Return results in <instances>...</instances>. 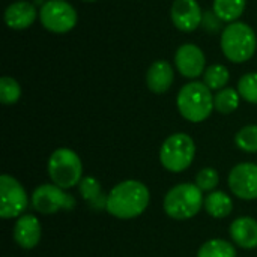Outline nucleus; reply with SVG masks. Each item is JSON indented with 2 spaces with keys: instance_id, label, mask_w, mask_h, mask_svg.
Instances as JSON below:
<instances>
[{
  "instance_id": "27",
  "label": "nucleus",
  "mask_w": 257,
  "mask_h": 257,
  "mask_svg": "<svg viewBox=\"0 0 257 257\" xmlns=\"http://www.w3.org/2000/svg\"><path fill=\"white\" fill-rule=\"evenodd\" d=\"M84 2H95V0H84Z\"/></svg>"
},
{
  "instance_id": "10",
  "label": "nucleus",
  "mask_w": 257,
  "mask_h": 257,
  "mask_svg": "<svg viewBox=\"0 0 257 257\" xmlns=\"http://www.w3.org/2000/svg\"><path fill=\"white\" fill-rule=\"evenodd\" d=\"M232 193L244 200L257 199V164L242 163L232 169L229 175Z\"/></svg>"
},
{
  "instance_id": "11",
  "label": "nucleus",
  "mask_w": 257,
  "mask_h": 257,
  "mask_svg": "<svg viewBox=\"0 0 257 257\" xmlns=\"http://www.w3.org/2000/svg\"><path fill=\"white\" fill-rule=\"evenodd\" d=\"M175 63L178 71L187 78H197L205 69V53L194 44H184L175 54Z\"/></svg>"
},
{
  "instance_id": "2",
  "label": "nucleus",
  "mask_w": 257,
  "mask_h": 257,
  "mask_svg": "<svg viewBox=\"0 0 257 257\" xmlns=\"http://www.w3.org/2000/svg\"><path fill=\"white\" fill-rule=\"evenodd\" d=\"M176 104L184 119L199 123L211 116L214 110V96L205 83L191 81L179 90Z\"/></svg>"
},
{
  "instance_id": "16",
  "label": "nucleus",
  "mask_w": 257,
  "mask_h": 257,
  "mask_svg": "<svg viewBox=\"0 0 257 257\" xmlns=\"http://www.w3.org/2000/svg\"><path fill=\"white\" fill-rule=\"evenodd\" d=\"M232 239L245 250L257 248V221L250 217L238 218L230 226Z\"/></svg>"
},
{
  "instance_id": "21",
  "label": "nucleus",
  "mask_w": 257,
  "mask_h": 257,
  "mask_svg": "<svg viewBox=\"0 0 257 257\" xmlns=\"http://www.w3.org/2000/svg\"><path fill=\"white\" fill-rule=\"evenodd\" d=\"M197 257H236V250L227 241L212 239L200 247Z\"/></svg>"
},
{
  "instance_id": "12",
  "label": "nucleus",
  "mask_w": 257,
  "mask_h": 257,
  "mask_svg": "<svg viewBox=\"0 0 257 257\" xmlns=\"http://www.w3.org/2000/svg\"><path fill=\"white\" fill-rule=\"evenodd\" d=\"M170 15L173 24L182 32H193L203 21L200 5L196 0H175Z\"/></svg>"
},
{
  "instance_id": "18",
  "label": "nucleus",
  "mask_w": 257,
  "mask_h": 257,
  "mask_svg": "<svg viewBox=\"0 0 257 257\" xmlns=\"http://www.w3.org/2000/svg\"><path fill=\"white\" fill-rule=\"evenodd\" d=\"M233 208L232 199L223 191H214L205 199V209L214 218H226Z\"/></svg>"
},
{
  "instance_id": "13",
  "label": "nucleus",
  "mask_w": 257,
  "mask_h": 257,
  "mask_svg": "<svg viewBox=\"0 0 257 257\" xmlns=\"http://www.w3.org/2000/svg\"><path fill=\"white\" fill-rule=\"evenodd\" d=\"M14 239L24 250L35 248L41 239V224L38 218L30 214L21 215L14 226Z\"/></svg>"
},
{
  "instance_id": "19",
  "label": "nucleus",
  "mask_w": 257,
  "mask_h": 257,
  "mask_svg": "<svg viewBox=\"0 0 257 257\" xmlns=\"http://www.w3.org/2000/svg\"><path fill=\"white\" fill-rule=\"evenodd\" d=\"M245 5L247 0H214L212 11L221 21L233 23L242 15Z\"/></svg>"
},
{
  "instance_id": "26",
  "label": "nucleus",
  "mask_w": 257,
  "mask_h": 257,
  "mask_svg": "<svg viewBox=\"0 0 257 257\" xmlns=\"http://www.w3.org/2000/svg\"><path fill=\"white\" fill-rule=\"evenodd\" d=\"M218 184V173L217 170L211 169V167H206L203 170H200L197 173V178H196V185L202 190V191H211L217 187Z\"/></svg>"
},
{
  "instance_id": "5",
  "label": "nucleus",
  "mask_w": 257,
  "mask_h": 257,
  "mask_svg": "<svg viewBox=\"0 0 257 257\" xmlns=\"http://www.w3.org/2000/svg\"><path fill=\"white\" fill-rule=\"evenodd\" d=\"M48 173L54 185L71 188L81 181L83 164L80 157L68 148L56 149L48 160Z\"/></svg>"
},
{
  "instance_id": "9",
  "label": "nucleus",
  "mask_w": 257,
  "mask_h": 257,
  "mask_svg": "<svg viewBox=\"0 0 257 257\" xmlns=\"http://www.w3.org/2000/svg\"><path fill=\"white\" fill-rule=\"evenodd\" d=\"M27 208V196L24 188L9 175L0 178V215L2 218H14Z\"/></svg>"
},
{
  "instance_id": "6",
  "label": "nucleus",
  "mask_w": 257,
  "mask_h": 257,
  "mask_svg": "<svg viewBox=\"0 0 257 257\" xmlns=\"http://www.w3.org/2000/svg\"><path fill=\"white\" fill-rule=\"evenodd\" d=\"M196 154V145L188 134L176 133L167 137L160 149L161 164L175 173L190 167Z\"/></svg>"
},
{
  "instance_id": "3",
  "label": "nucleus",
  "mask_w": 257,
  "mask_h": 257,
  "mask_svg": "<svg viewBox=\"0 0 257 257\" xmlns=\"http://www.w3.org/2000/svg\"><path fill=\"white\" fill-rule=\"evenodd\" d=\"M257 48V38L253 27L242 21L226 26L221 35V50L233 63H244L253 57Z\"/></svg>"
},
{
  "instance_id": "8",
  "label": "nucleus",
  "mask_w": 257,
  "mask_h": 257,
  "mask_svg": "<svg viewBox=\"0 0 257 257\" xmlns=\"http://www.w3.org/2000/svg\"><path fill=\"white\" fill-rule=\"evenodd\" d=\"M32 206L41 214H54L60 209L71 211L75 206V200L72 196L66 194L63 188L44 184L33 191Z\"/></svg>"
},
{
  "instance_id": "24",
  "label": "nucleus",
  "mask_w": 257,
  "mask_h": 257,
  "mask_svg": "<svg viewBox=\"0 0 257 257\" xmlns=\"http://www.w3.org/2000/svg\"><path fill=\"white\" fill-rule=\"evenodd\" d=\"M236 146L245 152H257V125L244 126L236 133Z\"/></svg>"
},
{
  "instance_id": "17",
  "label": "nucleus",
  "mask_w": 257,
  "mask_h": 257,
  "mask_svg": "<svg viewBox=\"0 0 257 257\" xmlns=\"http://www.w3.org/2000/svg\"><path fill=\"white\" fill-rule=\"evenodd\" d=\"M80 194L84 200L89 202V205L96 209L101 211L104 208H107V199L102 193L101 184L92 178V176H86L80 181Z\"/></svg>"
},
{
  "instance_id": "25",
  "label": "nucleus",
  "mask_w": 257,
  "mask_h": 257,
  "mask_svg": "<svg viewBox=\"0 0 257 257\" xmlns=\"http://www.w3.org/2000/svg\"><path fill=\"white\" fill-rule=\"evenodd\" d=\"M238 92L245 101L257 104V72H250L241 77L238 83Z\"/></svg>"
},
{
  "instance_id": "20",
  "label": "nucleus",
  "mask_w": 257,
  "mask_h": 257,
  "mask_svg": "<svg viewBox=\"0 0 257 257\" xmlns=\"http://www.w3.org/2000/svg\"><path fill=\"white\" fill-rule=\"evenodd\" d=\"M239 92L232 87L221 89L214 96V108L221 114H230L239 107Z\"/></svg>"
},
{
  "instance_id": "14",
  "label": "nucleus",
  "mask_w": 257,
  "mask_h": 257,
  "mask_svg": "<svg viewBox=\"0 0 257 257\" xmlns=\"http://www.w3.org/2000/svg\"><path fill=\"white\" fill-rule=\"evenodd\" d=\"M36 20V8L33 3L26 0H18L11 3L5 9V23L9 29L21 30L27 29Z\"/></svg>"
},
{
  "instance_id": "23",
  "label": "nucleus",
  "mask_w": 257,
  "mask_h": 257,
  "mask_svg": "<svg viewBox=\"0 0 257 257\" xmlns=\"http://www.w3.org/2000/svg\"><path fill=\"white\" fill-rule=\"evenodd\" d=\"M21 96V87L12 77L0 78V101L5 105L15 104Z\"/></svg>"
},
{
  "instance_id": "4",
  "label": "nucleus",
  "mask_w": 257,
  "mask_h": 257,
  "mask_svg": "<svg viewBox=\"0 0 257 257\" xmlns=\"http://www.w3.org/2000/svg\"><path fill=\"white\" fill-rule=\"evenodd\" d=\"M202 190L193 184L175 185L164 197V211L175 220L193 218L203 206Z\"/></svg>"
},
{
  "instance_id": "15",
  "label": "nucleus",
  "mask_w": 257,
  "mask_h": 257,
  "mask_svg": "<svg viewBox=\"0 0 257 257\" xmlns=\"http://www.w3.org/2000/svg\"><path fill=\"white\" fill-rule=\"evenodd\" d=\"M173 69L169 62L166 60H157L154 62L148 72H146V84L151 92L160 95L170 89L173 83Z\"/></svg>"
},
{
  "instance_id": "22",
  "label": "nucleus",
  "mask_w": 257,
  "mask_h": 257,
  "mask_svg": "<svg viewBox=\"0 0 257 257\" xmlns=\"http://www.w3.org/2000/svg\"><path fill=\"white\" fill-rule=\"evenodd\" d=\"M229 78H230V74L224 65H212L206 68L203 83L211 90H221L229 83Z\"/></svg>"
},
{
  "instance_id": "7",
  "label": "nucleus",
  "mask_w": 257,
  "mask_h": 257,
  "mask_svg": "<svg viewBox=\"0 0 257 257\" xmlns=\"http://www.w3.org/2000/svg\"><path fill=\"white\" fill-rule=\"evenodd\" d=\"M42 26L53 33H66L77 24V12L74 6L65 0H47L39 9Z\"/></svg>"
},
{
  "instance_id": "1",
  "label": "nucleus",
  "mask_w": 257,
  "mask_h": 257,
  "mask_svg": "<svg viewBox=\"0 0 257 257\" xmlns=\"http://www.w3.org/2000/svg\"><path fill=\"white\" fill-rule=\"evenodd\" d=\"M107 211L116 218L130 220L143 214L149 203V191L139 181L117 184L107 196Z\"/></svg>"
}]
</instances>
